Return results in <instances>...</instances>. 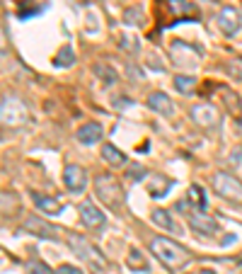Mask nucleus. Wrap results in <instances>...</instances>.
<instances>
[{
  "mask_svg": "<svg viewBox=\"0 0 242 274\" xmlns=\"http://www.w3.org/2000/svg\"><path fill=\"white\" fill-rule=\"evenodd\" d=\"M150 253L170 270V272H177L182 270L184 265H189V253L182 248L180 243H175V240H170V238H165V235H158V238H153L150 240Z\"/></svg>",
  "mask_w": 242,
  "mask_h": 274,
  "instance_id": "nucleus-1",
  "label": "nucleus"
},
{
  "mask_svg": "<svg viewBox=\"0 0 242 274\" xmlns=\"http://www.w3.org/2000/svg\"><path fill=\"white\" fill-rule=\"evenodd\" d=\"M65 243H68V248L87 265V270H92V272H104V270L109 267V262H107V257L102 255V250H100L92 240H87L85 235L68 233V235H65Z\"/></svg>",
  "mask_w": 242,
  "mask_h": 274,
  "instance_id": "nucleus-2",
  "label": "nucleus"
},
{
  "mask_svg": "<svg viewBox=\"0 0 242 274\" xmlns=\"http://www.w3.org/2000/svg\"><path fill=\"white\" fill-rule=\"evenodd\" d=\"M177 209L186 216V223H189L196 233H201V235H213V233L218 231V223H216V218H213V216H208L206 211H201V209L191 206L189 202H180Z\"/></svg>",
  "mask_w": 242,
  "mask_h": 274,
  "instance_id": "nucleus-3",
  "label": "nucleus"
},
{
  "mask_svg": "<svg viewBox=\"0 0 242 274\" xmlns=\"http://www.w3.org/2000/svg\"><path fill=\"white\" fill-rule=\"evenodd\" d=\"M95 192L109 209H121V204H123V190H121L119 180L114 175L95 177Z\"/></svg>",
  "mask_w": 242,
  "mask_h": 274,
  "instance_id": "nucleus-4",
  "label": "nucleus"
},
{
  "mask_svg": "<svg viewBox=\"0 0 242 274\" xmlns=\"http://www.w3.org/2000/svg\"><path fill=\"white\" fill-rule=\"evenodd\" d=\"M211 187L216 190L218 197H223L228 202H242V182L228 172H216L211 177Z\"/></svg>",
  "mask_w": 242,
  "mask_h": 274,
  "instance_id": "nucleus-5",
  "label": "nucleus"
},
{
  "mask_svg": "<svg viewBox=\"0 0 242 274\" xmlns=\"http://www.w3.org/2000/svg\"><path fill=\"white\" fill-rule=\"evenodd\" d=\"M0 112H2V124L5 126H20L24 119H27V107L20 97L15 95H2V105H0Z\"/></svg>",
  "mask_w": 242,
  "mask_h": 274,
  "instance_id": "nucleus-6",
  "label": "nucleus"
},
{
  "mask_svg": "<svg viewBox=\"0 0 242 274\" xmlns=\"http://www.w3.org/2000/svg\"><path fill=\"white\" fill-rule=\"evenodd\" d=\"M160 10L165 12V24H175L177 20L182 17H196L199 15V10H196V5L194 2H189V0H160Z\"/></svg>",
  "mask_w": 242,
  "mask_h": 274,
  "instance_id": "nucleus-7",
  "label": "nucleus"
},
{
  "mask_svg": "<svg viewBox=\"0 0 242 274\" xmlns=\"http://www.w3.org/2000/svg\"><path fill=\"white\" fill-rule=\"evenodd\" d=\"M189 117H191V119H194V124H196V126H201V129H216V126L221 124V112H218L211 102L194 105V107H191V112H189Z\"/></svg>",
  "mask_w": 242,
  "mask_h": 274,
  "instance_id": "nucleus-8",
  "label": "nucleus"
},
{
  "mask_svg": "<svg viewBox=\"0 0 242 274\" xmlns=\"http://www.w3.org/2000/svg\"><path fill=\"white\" fill-rule=\"evenodd\" d=\"M20 231H22V233H29V235H37V238H49V240H56V238H59V228L51 226L49 221L39 218V216L24 218L22 226H20Z\"/></svg>",
  "mask_w": 242,
  "mask_h": 274,
  "instance_id": "nucleus-9",
  "label": "nucleus"
},
{
  "mask_svg": "<svg viewBox=\"0 0 242 274\" xmlns=\"http://www.w3.org/2000/svg\"><path fill=\"white\" fill-rule=\"evenodd\" d=\"M199 56H201V51H199V49H194V46L184 44V42H180V39L170 46V59H172V63H175V66L194 68V66L199 63Z\"/></svg>",
  "mask_w": 242,
  "mask_h": 274,
  "instance_id": "nucleus-10",
  "label": "nucleus"
},
{
  "mask_svg": "<svg viewBox=\"0 0 242 274\" xmlns=\"http://www.w3.org/2000/svg\"><path fill=\"white\" fill-rule=\"evenodd\" d=\"M216 22H218V27H221V32H223L225 37H233V34L240 29L242 17H240V12H238L235 7L225 5V7H221V10H218V15H216Z\"/></svg>",
  "mask_w": 242,
  "mask_h": 274,
  "instance_id": "nucleus-11",
  "label": "nucleus"
},
{
  "mask_svg": "<svg viewBox=\"0 0 242 274\" xmlns=\"http://www.w3.org/2000/svg\"><path fill=\"white\" fill-rule=\"evenodd\" d=\"M63 185L68 187V192H82L87 185V172L82 165H65L63 170Z\"/></svg>",
  "mask_w": 242,
  "mask_h": 274,
  "instance_id": "nucleus-12",
  "label": "nucleus"
},
{
  "mask_svg": "<svg viewBox=\"0 0 242 274\" xmlns=\"http://www.w3.org/2000/svg\"><path fill=\"white\" fill-rule=\"evenodd\" d=\"M78 213H80L82 226H87V228H102V226L107 223V216H104L97 206L92 204L90 199H87V202H80V206H78Z\"/></svg>",
  "mask_w": 242,
  "mask_h": 274,
  "instance_id": "nucleus-13",
  "label": "nucleus"
},
{
  "mask_svg": "<svg viewBox=\"0 0 242 274\" xmlns=\"http://www.w3.org/2000/svg\"><path fill=\"white\" fill-rule=\"evenodd\" d=\"M145 105H148L153 112L162 114V117H172V114H175V105H172V100H170L165 92H160V90L150 92L148 100H145Z\"/></svg>",
  "mask_w": 242,
  "mask_h": 274,
  "instance_id": "nucleus-14",
  "label": "nucleus"
},
{
  "mask_svg": "<svg viewBox=\"0 0 242 274\" xmlns=\"http://www.w3.org/2000/svg\"><path fill=\"white\" fill-rule=\"evenodd\" d=\"M104 136V129H102V124H97V122H87V124H82L80 129H78V134L75 138L82 143V146H95V143H100Z\"/></svg>",
  "mask_w": 242,
  "mask_h": 274,
  "instance_id": "nucleus-15",
  "label": "nucleus"
},
{
  "mask_svg": "<svg viewBox=\"0 0 242 274\" xmlns=\"http://www.w3.org/2000/svg\"><path fill=\"white\" fill-rule=\"evenodd\" d=\"M145 190L150 192L153 199H160V197H165L172 190V180H165L162 175H150L148 182H145Z\"/></svg>",
  "mask_w": 242,
  "mask_h": 274,
  "instance_id": "nucleus-16",
  "label": "nucleus"
},
{
  "mask_svg": "<svg viewBox=\"0 0 242 274\" xmlns=\"http://www.w3.org/2000/svg\"><path fill=\"white\" fill-rule=\"evenodd\" d=\"M126 270H131V272H148V260H145V255H143L141 250L131 248L128 255H126Z\"/></svg>",
  "mask_w": 242,
  "mask_h": 274,
  "instance_id": "nucleus-17",
  "label": "nucleus"
},
{
  "mask_svg": "<svg viewBox=\"0 0 242 274\" xmlns=\"http://www.w3.org/2000/svg\"><path fill=\"white\" fill-rule=\"evenodd\" d=\"M34 197V204L39 206L44 213H49V216H56V213H60V202H56V199H51V197H46V194H39V192H34L32 194Z\"/></svg>",
  "mask_w": 242,
  "mask_h": 274,
  "instance_id": "nucleus-18",
  "label": "nucleus"
},
{
  "mask_svg": "<svg viewBox=\"0 0 242 274\" xmlns=\"http://www.w3.org/2000/svg\"><path fill=\"white\" fill-rule=\"evenodd\" d=\"M102 158H104L112 168H121V165H126V155L121 153L117 146H112V143H104V146H102Z\"/></svg>",
  "mask_w": 242,
  "mask_h": 274,
  "instance_id": "nucleus-19",
  "label": "nucleus"
},
{
  "mask_svg": "<svg viewBox=\"0 0 242 274\" xmlns=\"http://www.w3.org/2000/svg\"><path fill=\"white\" fill-rule=\"evenodd\" d=\"M92 73L104 83V85H117V80H119V75H117V70L112 68V66H107L104 61H100V63H95L92 66Z\"/></svg>",
  "mask_w": 242,
  "mask_h": 274,
  "instance_id": "nucleus-20",
  "label": "nucleus"
},
{
  "mask_svg": "<svg viewBox=\"0 0 242 274\" xmlns=\"http://www.w3.org/2000/svg\"><path fill=\"white\" fill-rule=\"evenodd\" d=\"M150 218H153V223L155 226H160V228H165V231H177V226H175V221H172V216L165 211V209H153V213H150Z\"/></svg>",
  "mask_w": 242,
  "mask_h": 274,
  "instance_id": "nucleus-21",
  "label": "nucleus"
},
{
  "mask_svg": "<svg viewBox=\"0 0 242 274\" xmlns=\"http://www.w3.org/2000/svg\"><path fill=\"white\" fill-rule=\"evenodd\" d=\"M186 202H189L191 206H196V209H201V211H206V204H208L206 192H203L199 185H191V187H189V192H186Z\"/></svg>",
  "mask_w": 242,
  "mask_h": 274,
  "instance_id": "nucleus-22",
  "label": "nucleus"
},
{
  "mask_svg": "<svg viewBox=\"0 0 242 274\" xmlns=\"http://www.w3.org/2000/svg\"><path fill=\"white\" fill-rule=\"evenodd\" d=\"M175 90L177 92H182V95H191L194 90H196V78H191V75H175Z\"/></svg>",
  "mask_w": 242,
  "mask_h": 274,
  "instance_id": "nucleus-23",
  "label": "nucleus"
},
{
  "mask_svg": "<svg viewBox=\"0 0 242 274\" xmlns=\"http://www.w3.org/2000/svg\"><path fill=\"white\" fill-rule=\"evenodd\" d=\"M54 63H56V68H68V66H73V63H75V51H73L68 44L60 46L56 59H54Z\"/></svg>",
  "mask_w": 242,
  "mask_h": 274,
  "instance_id": "nucleus-24",
  "label": "nucleus"
},
{
  "mask_svg": "<svg viewBox=\"0 0 242 274\" xmlns=\"http://www.w3.org/2000/svg\"><path fill=\"white\" fill-rule=\"evenodd\" d=\"M119 49L121 51H126V54H138V51H141V44H138L136 37H131V34H121L119 37Z\"/></svg>",
  "mask_w": 242,
  "mask_h": 274,
  "instance_id": "nucleus-25",
  "label": "nucleus"
},
{
  "mask_svg": "<svg viewBox=\"0 0 242 274\" xmlns=\"http://www.w3.org/2000/svg\"><path fill=\"white\" fill-rule=\"evenodd\" d=\"M123 22L126 24H133V27H141L143 24V10L141 7H128L123 12Z\"/></svg>",
  "mask_w": 242,
  "mask_h": 274,
  "instance_id": "nucleus-26",
  "label": "nucleus"
},
{
  "mask_svg": "<svg viewBox=\"0 0 242 274\" xmlns=\"http://www.w3.org/2000/svg\"><path fill=\"white\" fill-rule=\"evenodd\" d=\"M221 92H223V97H225V105H228V109H230L233 114H240V112H242V102H238V95H235V92H230L228 87H223Z\"/></svg>",
  "mask_w": 242,
  "mask_h": 274,
  "instance_id": "nucleus-27",
  "label": "nucleus"
},
{
  "mask_svg": "<svg viewBox=\"0 0 242 274\" xmlns=\"http://www.w3.org/2000/svg\"><path fill=\"white\" fill-rule=\"evenodd\" d=\"M20 202H17V194L12 192H2V216H7L10 211H17Z\"/></svg>",
  "mask_w": 242,
  "mask_h": 274,
  "instance_id": "nucleus-28",
  "label": "nucleus"
},
{
  "mask_svg": "<svg viewBox=\"0 0 242 274\" xmlns=\"http://www.w3.org/2000/svg\"><path fill=\"white\" fill-rule=\"evenodd\" d=\"M225 73L235 80H242V59H230L225 61Z\"/></svg>",
  "mask_w": 242,
  "mask_h": 274,
  "instance_id": "nucleus-29",
  "label": "nucleus"
},
{
  "mask_svg": "<svg viewBox=\"0 0 242 274\" xmlns=\"http://www.w3.org/2000/svg\"><path fill=\"white\" fill-rule=\"evenodd\" d=\"M27 272L29 274H54L51 270H49V265H44V262H29Z\"/></svg>",
  "mask_w": 242,
  "mask_h": 274,
  "instance_id": "nucleus-30",
  "label": "nucleus"
},
{
  "mask_svg": "<svg viewBox=\"0 0 242 274\" xmlns=\"http://www.w3.org/2000/svg\"><path fill=\"white\" fill-rule=\"evenodd\" d=\"M59 274H82L78 267H70V265H63V267H59Z\"/></svg>",
  "mask_w": 242,
  "mask_h": 274,
  "instance_id": "nucleus-31",
  "label": "nucleus"
},
{
  "mask_svg": "<svg viewBox=\"0 0 242 274\" xmlns=\"http://www.w3.org/2000/svg\"><path fill=\"white\" fill-rule=\"evenodd\" d=\"M199 274H216V272H213V270H201Z\"/></svg>",
  "mask_w": 242,
  "mask_h": 274,
  "instance_id": "nucleus-32",
  "label": "nucleus"
}]
</instances>
